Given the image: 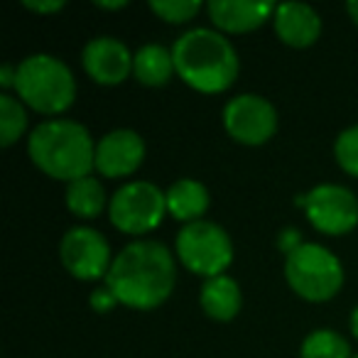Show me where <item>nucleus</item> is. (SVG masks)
I'll return each instance as SVG.
<instances>
[{"instance_id":"1","label":"nucleus","mask_w":358,"mask_h":358,"mask_svg":"<svg viewBox=\"0 0 358 358\" xmlns=\"http://www.w3.org/2000/svg\"><path fill=\"white\" fill-rule=\"evenodd\" d=\"M103 282L123 307L157 309L177 282L174 255L157 241H135L115 255Z\"/></svg>"},{"instance_id":"2","label":"nucleus","mask_w":358,"mask_h":358,"mask_svg":"<svg viewBox=\"0 0 358 358\" xmlns=\"http://www.w3.org/2000/svg\"><path fill=\"white\" fill-rule=\"evenodd\" d=\"M177 76L199 94H224L238 79V52L219 30L196 27L172 45Z\"/></svg>"},{"instance_id":"3","label":"nucleus","mask_w":358,"mask_h":358,"mask_svg":"<svg viewBox=\"0 0 358 358\" xmlns=\"http://www.w3.org/2000/svg\"><path fill=\"white\" fill-rule=\"evenodd\" d=\"M27 155L40 172L66 185L91 177L96 169V143L76 120L52 118L40 123L27 138Z\"/></svg>"},{"instance_id":"4","label":"nucleus","mask_w":358,"mask_h":358,"mask_svg":"<svg viewBox=\"0 0 358 358\" xmlns=\"http://www.w3.org/2000/svg\"><path fill=\"white\" fill-rule=\"evenodd\" d=\"M17 99L42 115H59L76 99L71 69L52 55H32L17 64Z\"/></svg>"},{"instance_id":"5","label":"nucleus","mask_w":358,"mask_h":358,"mask_svg":"<svg viewBox=\"0 0 358 358\" xmlns=\"http://www.w3.org/2000/svg\"><path fill=\"white\" fill-rule=\"evenodd\" d=\"M285 280L307 302H329L343 287V265L324 245L304 243L285 258Z\"/></svg>"},{"instance_id":"6","label":"nucleus","mask_w":358,"mask_h":358,"mask_svg":"<svg viewBox=\"0 0 358 358\" xmlns=\"http://www.w3.org/2000/svg\"><path fill=\"white\" fill-rule=\"evenodd\" d=\"M177 258L189 273L211 280L234 263V243L219 224L201 219L177 234Z\"/></svg>"},{"instance_id":"7","label":"nucleus","mask_w":358,"mask_h":358,"mask_svg":"<svg viewBox=\"0 0 358 358\" xmlns=\"http://www.w3.org/2000/svg\"><path fill=\"white\" fill-rule=\"evenodd\" d=\"M167 214V196L152 182H128L123 185L108 204L110 224L128 236H143L155 231Z\"/></svg>"},{"instance_id":"8","label":"nucleus","mask_w":358,"mask_h":358,"mask_svg":"<svg viewBox=\"0 0 358 358\" xmlns=\"http://www.w3.org/2000/svg\"><path fill=\"white\" fill-rule=\"evenodd\" d=\"M294 201L304 209L309 224L327 236H343L358 226V199L341 185H319Z\"/></svg>"},{"instance_id":"9","label":"nucleus","mask_w":358,"mask_h":358,"mask_svg":"<svg viewBox=\"0 0 358 358\" xmlns=\"http://www.w3.org/2000/svg\"><path fill=\"white\" fill-rule=\"evenodd\" d=\"M59 258L62 265L76 280H84V282L106 280L110 265H113L108 241L103 238V234L89 229V226H74L62 236Z\"/></svg>"},{"instance_id":"10","label":"nucleus","mask_w":358,"mask_h":358,"mask_svg":"<svg viewBox=\"0 0 358 358\" xmlns=\"http://www.w3.org/2000/svg\"><path fill=\"white\" fill-rule=\"evenodd\" d=\"M224 128L236 143L258 148L278 133V110L258 94H241L224 106Z\"/></svg>"},{"instance_id":"11","label":"nucleus","mask_w":358,"mask_h":358,"mask_svg":"<svg viewBox=\"0 0 358 358\" xmlns=\"http://www.w3.org/2000/svg\"><path fill=\"white\" fill-rule=\"evenodd\" d=\"M145 159V140L135 130L118 128L96 143V172L101 177L120 179L138 172Z\"/></svg>"},{"instance_id":"12","label":"nucleus","mask_w":358,"mask_h":358,"mask_svg":"<svg viewBox=\"0 0 358 358\" xmlns=\"http://www.w3.org/2000/svg\"><path fill=\"white\" fill-rule=\"evenodd\" d=\"M133 57L115 37H94L81 52V64L96 84L118 86L133 74Z\"/></svg>"},{"instance_id":"13","label":"nucleus","mask_w":358,"mask_h":358,"mask_svg":"<svg viewBox=\"0 0 358 358\" xmlns=\"http://www.w3.org/2000/svg\"><path fill=\"white\" fill-rule=\"evenodd\" d=\"M278 6L275 3H253V0H211L206 6L209 20L216 30L224 35H245V32L258 30L260 25L275 15Z\"/></svg>"},{"instance_id":"14","label":"nucleus","mask_w":358,"mask_h":358,"mask_svg":"<svg viewBox=\"0 0 358 358\" xmlns=\"http://www.w3.org/2000/svg\"><path fill=\"white\" fill-rule=\"evenodd\" d=\"M275 35L294 50L312 47L322 35V17L307 3H280L275 10Z\"/></svg>"},{"instance_id":"15","label":"nucleus","mask_w":358,"mask_h":358,"mask_svg":"<svg viewBox=\"0 0 358 358\" xmlns=\"http://www.w3.org/2000/svg\"><path fill=\"white\" fill-rule=\"evenodd\" d=\"M167 214L182 224H194L201 221V216L209 211L211 196L201 182L196 179H177L167 192Z\"/></svg>"},{"instance_id":"16","label":"nucleus","mask_w":358,"mask_h":358,"mask_svg":"<svg viewBox=\"0 0 358 358\" xmlns=\"http://www.w3.org/2000/svg\"><path fill=\"white\" fill-rule=\"evenodd\" d=\"M199 302L209 319H214V322H231L241 312L243 297H241V287L234 278L219 275V278H211L201 285Z\"/></svg>"},{"instance_id":"17","label":"nucleus","mask_w":358,"mask_h":358,"mask_svg":"<svg viewBox=\"0 0 358 358\" xmlns=\"http://www.w3.org/2000/svg\"><path fill=\"white\" fill-rule=\"evenodd\" d=\"M133 74L143 86H164L177 74L172 50L162 45H145L133 57Z\"/></svg>"},{"instance_id":"18","label":"nucleus","mask_w":358,"mask_h":358,"mask_svg":"<svg viewBox=\"0 0 358 358\" xmlns=\"http://www.w3.org/2000/svg\"><path fill=\"white\" fill-rule=\"evenodd\" d=\"M66 209L79 219H96L106 206V192L96 177L76 179L66 187Z\"/></svg>"},{"instance_id":"19","label":"nucleus","mask_w":358,"mask_h":358,"mask_svg":"<svg viewBox=\"0 0 358 358\" xmlns=\"http://www.w3.org/2000/svg\"><path fill=\"white\" fill-rule=\"evenodd\" d=\"M299 358H351V346L341 334L331 329H317L302 341Z\"/></svg>"},{"instance_id":"20","label":"nucleus","mask_w":358,"mask_h":358,"mask_svg":"<svg viewBox=\"0 0 358 358\" xmlns=\"http://www.w3.org/2000/svg\"><path fill=\"white\" fill-rule=\"evenodd\" d=\"M27 128V110L20 99L10 94L0 96V145L10 148Z\"/></svg>"},{"instance_id":"21","label":"nucleus","mask_w":358,"mask_h":358,"mask_svg":"<svg viewBox=\"0 0 358 358\" xmlns=\"http://www.w3.org/2000/svg\"><path fill=\"white\" fill-rule=\"evenodd\" d=\"M150 10L169 25H185L201 10L199 0H152Z\"/></svg>"},{"instance_id":"22","label":"nucleus","mask_w":358,"mask_h":358,"mask_svg":"<svg viewBox=\"0 0 358 358\" xmlns=\"http://www.w3.org/2000/svg\"><path fill=\"white\" fill-rule=\"evenodd\" d=\"M334 157L343 172L358 177V125H351L338 135L334 143Z\"/></svg>"},{"instance_id":"23","label":"nucleus","mask_w":358,"mask_h":358,"mask_svg":"<svg viewBox=\"0 0 358 358\" xmlns=\"http://www.w3.org/2000/svg\"><path fill=\"white\" fill-rule=\"evenodd\" d=\"M89 304H91V309H94V312L108 314L110 309H113L115 304H118V299H115V294L110 292V289L103 285V287H99V289H94V292H91Z\"/></svg>"},{"instance_id":"24","label":"nucleus","mask_w":358,"mask_h":358,"mask_svg":"<svg viewBox=\"0 0 358 358\" xmlns=\"http://www.w3.org/2000/svg\"><path fill=\"white\" fill-rule=\"evenodd\" d=\"M302 234H299L297 229H285L282 234L278 236V248L282 250L285 255L294 253L297 248H302Z\"/></svg>"},{"instance_id":"25","label":"nucleus","mask_w":358,"mask_h":358,"mask_svg":"<svg viewBox=\"0 0 358 358\" xmlns=\"http://www.w3.org/2000/svg\"><path fill=\"white\" fill-rule=\"evenodd\" d=\"M22 6L30 13H37V15H52V13H59L64 8V0H25Z\"/></svg>"},{"instance_id":"26","label":"nucleus","mask_w":358,"mask_h":358,"mask_svg":"<svg viewBox=\"0 0 358 358\" xmlns=\"http://www.w3.org/2000/svg\"><path fill=\"white\" fill-rule=\"evenodd\" d=\"M15 79H17V66L13 64H3V69H0V86L6 89H15Z\"/></svg>"},{"instance_id":"27","label":"nucleus","mask_w":358,"mask_h":358,"mask_svg":"<svg viewBox=\"0 0 358 358\" xmlns=\"http://www.w3.org/2000/svg\"><path fill=\"white\" fill-rule=\"evenodd\" d=\"M96 8L101 10H120V8H128V0H118V3H103V0H96Z\"/></svg>"},{"instance_id":"28","label":"nucleus","mask_w":358,"mask_h":358,"mask_svg":"<svg viewBox=\"0 0 358 358\" xmlns=\"http://www.w3.org/2000/svg\"><path fill=\"white\" fill-rule=\"evenodd\" d=\"M346 13H348V17L353 20V25H358V0H348Z\"/></svg>"},{"instance_id":"29","label":"nucleus","mask_w":358,"mask_h":358,"mask_svg":"<svg viewBox=\"0 0 358 358\" xmlns=\"http://www.w3.org/2000/svg\"><path fill=\"white\" fill-rule=\"evenodd\" d=\"M351 334H353V336L358 338V307H356V309H353V312H351Z\"/></svg>"},{"instance_id":"30","label":"nucleus","mask_w":358,"mask_h":358,"mask_svg":"<svg viewBox=\"0 0 358 358\" xmlns=\"http://www.w3.org/2000/svg\"><path fill=\"white\" fill-rule=\"evenodd\" d=\"M353 358H358V356H353Z\"/></svg>"}]
</instances>
